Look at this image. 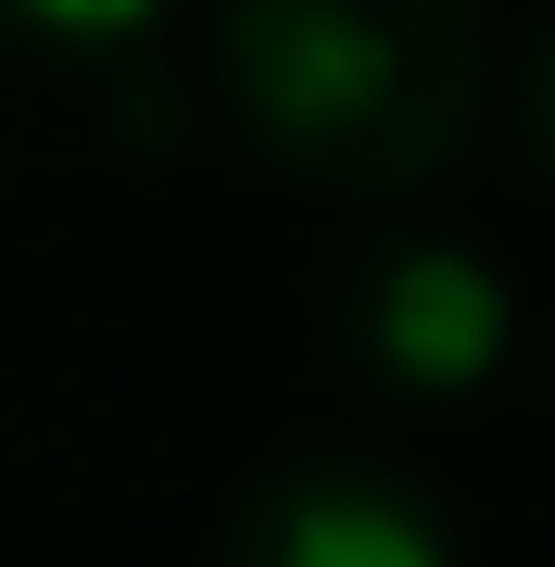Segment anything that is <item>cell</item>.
I'll use <instances>...</instances> for the list:
<instances>
[{
	"instance_id": "cell-1",
	"label": "cell",
	"mask_w": 555,
	"mask_h": 567,
	"mask_svg": "<svg viewBox=\"0 0 555 567\" xmlns=\"http://www.w3.org/2000/svg\"><path fill=\"white\" fill-rule=\"evenodd\" d=\"M215 89L290 189L404 203L493 114V0H215Z\"/></svg>"
},
{
	"instance_id": "cell-2",
	"label": "cell",
	"mask_w": 555,
	"mask_h": 567,
	"mask_svg": "<svg viewBox=\"0 0 555 567\" xmlns=\"http://www.w3.org/2000/svg\"><path fill=\"white\" fill-rule=\"evenodd\" d=\"M215 567H467L454 517L379 454H278L215 529Z\"/></svg>"
},
{
	"instance_id": "cell-3",
	"label": "cell",
	"mask_w": 555,
	"mask_h": 567,
	"mask_svg": "<svg viewBox=\"0 0 555 567\" xmlns=\"http://www.w3.org/2000/svg\"><path fill=\"white\" fill-rule=\"evenodd\" d=\"M505 278H493V252H467V240H379L367 265H353V290H341V341L367 379L391 391H417V404H467L480 379L505 365Z\"/></svg>"
},
{
	"instance_id": "cell-4",
	"label": "cell",
	"mask_w": 555,
	"mask_h": 567,
	"mask_svg": "<svg viewBox=\"0 0 555 567\" xmlns=\"http://www.w3.org/2000/svg\"><path fill=\"white\" fill-rule=\"evenodd\" d=\"M152 25H165V0H0V39H25V51H63V63L140 51Z\"/></svg>"
},
{
	"instance_id": "cell-5",
	"label": "cell",
	"mask_w": 555,
	"mask_h": 567,
	"mask_svg": "<svg viewBox=\"0 0 555 567\" xmlns=\"http://www.w3.org/2000/svg\"><path fill=\"white\" fill-rule=\"evenodd\" d=\"M517 152H531V177L555 189V25L531 39V76H517Z\"/></svg>"
}]
</instances>
